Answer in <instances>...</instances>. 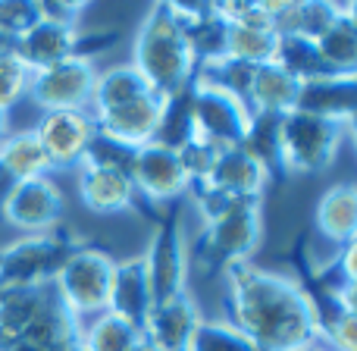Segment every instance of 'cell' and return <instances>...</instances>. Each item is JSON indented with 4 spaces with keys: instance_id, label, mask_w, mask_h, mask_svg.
<instances>
[{
    "instance_id": "1",
    "label": "cell",
    "mask_w": 357,
    "mask_h": 351,
    "mask_svg": "<svg viewBox=\"0 0 357 351\" xmlns=\"http://www.w3.org/2000/svg\"><path fill=\"white\" fill-rule=\"evenodd\" d=\"M226 317L260 351H307L320 342L317 314L295 276L251 264L229 267Z\"/></svg>"
},
{
    "instance_id": "2",
    "label": "cell",
    "mask_w": 357,
    "mask_h": 351,
    "mask_svg": "<svg viewBox=\"0 0 357 351\" xmlns=\"http://www.w3.org/2000/svg\"><path fill=\"white\" fill-rule=\"evenodd\" d=\"M132 66L160 98H173L195 82L197 57L182 3H154L144 13L132 47Z\"/></svg>"
},
{
    "instance_id": "3",
    "label": "cell",
    "mask_w": 357,
    "mask_h": 351,
    "mask_svg": "<svg viewBox=\"0 0 357 351\" xmlns=\"http://www.w3.org/2000/svg\"><path fill=\"white\" fill-rule=\"evenodd\" d=\"M264 239V207L260 201H238L222 216L204 223L201 235L188 251V270L195 267L204 276L226 273L229 267L251 264V254Z\"/></svg>"
},
{
    "instance_id": "4",
    "label": "cell",
    "mask_w": 357,
    "mask_h": 351,
    "mask_svg": "<svg viewBox=\"0 0 357 351\" xmlns=\"http://www.w3.org/2000/svg\"><path fill=\"white\" fill-rule=\"evenodd\" d=\"M113 276H116V260L104 248L79 245L56 270L54 292L75 320L98 317L110 311Z\"/></svg>"
},
{
    "instance_id": "5",
    "label": "cell",
    "mask_w": 357,
    "mask_h": 351,
    "mask_svg": "<svg viewBox=\"0 0 357 351\" xmlns=\"http://www.w3.org/2000/svg\"><path fill=\"white\" fill-rule=\"evenodd\" d=\"M279 135H282V157L289 173H326L339 154L345 119L310 110H289L282 113Z\"/></svg>"
},
{
    "instance_id": "6",
    "label": "cell",
    "mask_w": 357,
    "mask_h": 351,
    "mask_svg": "<svg viewBox=\"0 0 357 351\" xmlns=\"http://www.w3.org/2000/svg\"><path fill=\"white\" fill-rule=\"evenodd\" d=\"M82 241L73 239L66 229L41 235H25L0 251V289H35L50 285L63 260L79 248Z\"/></svg>"
},
{
    "instance_id": "7",
    "label": "cell",
    "mask_w": 357,
    "mask_h": 351,
    "mask_svg": "<svg viewBox=\"0 0 357 351\" xmlns=\"http://www.w3.org/2000/svg\"><path fill=\"white\" fill-rule=\"evenodd\" d=\"M178 210H182V204L163 207V216L154 223L151 248H148V254H144L154 308L182 298L185 283H188V251H185L182 226H178Z\"/></svg>"
},
{
    "instance_id": "8",
    "label": "cell",
    "mask_w": 357,
    "mask_h": 351,
    "mask_svg": "<svg viewBox=\"0 0 357 351\" xmlns=\"http://www.w3.org/2000/svg\"><path fill=\"white\" fill-rule=\"evenodd\" d=\"M98 69L88 57H69L56 66L38 69L29 82V100L41 107V113L54 110H85L91 104Z\"/></svg>"
},
{
    "instance_id": "9",
    "label": "cell",
    "mask_w": 357,
    "mask_h": 351,
    "mask_svg": "<svg viewBox=\"0 0 357 351\" xmlns=\"http://www.w3.org/2000/svg\"><path fill=\"white\" fill-rule=\"evenodd\" d=\"M63 214H66V201H63L60 185L50 176L41 179H25V182H13L6 197L0 201V220L13 229H22L29 235L54 232L60 229Z\"/></svg>"
},
{
    "instance_id": "10",
    "label": "cell",
    "mask_w": 357,
    "mask_h": 351,
    "mask_svg": "<svg viewBox=\"0 0 357 351\" xmlns=\"http://www.w3.org/2000/svg\"><path fill=\"white\" fill-rule=\"evenodd\" d=\"M132 182L138 195L157 210L182 204V197L188 195V176L178 160V151L160 142H148L138 148L135 163H132Z\"/></svg>"
},
{
    "instance_id": "11",
    "label": "cell",
    "mask_w": 357,
    "mask_h": 351,
    "mask_svg": "<svg viewBox=\"0 0 357 351\" xmlns=\"http://www.w3.org/2000/svg\"><path fill=\"white\" fill-rule=\"evenodd\" d=\"M31 129L47 154L50 170H75L85 160V151L98 126L88 117V110H54L41 113V119Z\"/></svg>"
},
{
    "instance_id": "12",
    "label": "cell",
    "mask_w": 357,
    "mask_h": 351,
    "mask_svg": "<svg viewBox=\"0 0 357 351\" xmlns=\"http://www.w3.org/2000/svg\"><path fill=\"white\" fill-rule=\"evenodd\" d=\"M79 197L91 214H123V210H138L144 220L157 223L163 210L151 207L142 195H138L135 182L129 173L104 167H79Z\"/></svg>"
},
{
    "instance_id": "13",
    "label": "cell",
    "mask_w": 357,
    "mask_h": 351,
    "mask_svg": "<svg viewBox=\"0 0 357 351\" xmlns=\"http://www.w3.org/2000/svg\"><path fill=\"white\" fill-rule=\"evenodd\" d=\"M191 104H195V135L216 148H235L241 144L251 123V113L235 98L216 91L210 85L195 82L191 85Z\"/></svg>"
},
{
    "instance_id": "14",
    "label": "cell",
    "mask_w": 357,
    "mask_h": 351,
    "mask_svg": "<svg viewBox=\"0 0 357 351\" xmlns=\"http://www.w3.org/2000/svg\"><path fill=\"white\" fill-rule=\"evenodd\" d=\"M266 173L251 154H248L241 144L226 148L216 157L213 170L201 179V182H191L188 191H213L220 197L229 201H260L266 191Z\"/></svg>"
},
{
    "instance_id": "15",
    "label": "cell",
    "mask_w": 357,
    "mask_h": 351,
    "mask_svg": "<svg viewBox=\"0 0 357 351\" xmlns=\"http://www.w3.org/2000/svg\"><path fill=\"white\" fill-rule=\"evenodd\" d=\"M163 107H167V98H160L157 91H148L107 113H91V119L98 126V132H104V135L116 138L123 144H132V148H142V144L157 138Z\"/></svg>"
},
{
    "instance_id": "16",
    "label": "cell",
    "mask_w": 357,
    "mask_h": 351,
    "mask_svg": "<svg viewBox=\"0 0 357 351\" xmlns=\"http://www.w3.org/2000/svg\"><path fill=\"white\" fill-rule=\"evenodd\" d=\"M82 31L69 29V25L60 22H47V19H38L16 44V57L25 63L29 73H38V69L56 66V63L69 60V57H82Z\"/></svg>"
},
{
    "instance_id": "17",
    "label": "cell",
    "mask_w": 357,
    "mask_h": 351,
    "mask_svg": "<svg viewBox=\"0 0 357 351\" xmlns=\"http://www.w3.org/2000/svg\"><path fill=\"white\" fill-rule=\"evenodd\" d=\"M197 327H201V314H197L191 295L185 292L176 301L157 304L151 311L148 323H144V339L157 351H188Z\"/></svg>"
},
{
    "instance_id": "18",
    "label": "cell",
    "mask_w": 357,
    "mask_h": 351,
    "mask_svg": "<svg viewBox=\"0 0 357 351\" xmlns=\"http://www.w3.org/2000/svg\"><path fill=\"white\" fill-rule=\"evenodd\" d=\"M110 311L144 333V323H148L151 311H154V295H151V279H148L144 254L142 257H129V260H123V264H116Z\"/></svg>"
},
{
    "instance_id": "19",
    "label": "cell",
    "mask_w": 357,
    "mask_h": 351,
    "mask_svg": "<svg viewBox=\"0 0 357 351\" xmlns=\"http://www.w3.org/2000/svg\"><path fill=\"white\" fill-rule=\"evenodd\" d=\"M314 223L333 245L345 248L348 241L357 239V185L339 182L326 188L317 201Z\"/></svg>"
},
{
    "instance_id": "20",
    "label": "cell",
    "mask_w": 357,
    "mask_h": 351,
    "mask_svg": "<svg viewBox=\"0 0 357 351\" xmlns=\"http://www.w3.org/2000/svg\"><path fill=\"white\" fill-rule=\"evenodd\" d=\"M279 123L282 117L279 113H254L248 132L241 138V148L254 157V160L264 167L266 182L270 185H282L289 179L285 170V157H282V135H279Z\"/></svg>"
},
{
    "instance_id": "21",
    "label": "cell",
    "mask_w": 357,
    "mask_h": 351,
    "mask_svg": "<svg viewBox=\"0 0 357 351\" xmlns=\"http://www.w3.org/2000/svg\"><path fill=\"white\" fill-rule=\"evenodd\" d=\"M301 82L295 75H289L279 63H264L254 73V85H251V100H248V113H289L298 107L301 98Z\"/></svg>"
},
{
    "instance_id": "22",
    "label": "cell",
    "mask_w": 357,
    "mask_h": 351,
    "mask_svg": "<svg viewBox=\"0 0 357 351\" xmlns=\"http://www.w3.org/2000/svg\"><path fill=\"white\" fill-rule=\"evenodd\" d=\"M50 292H54V283L35 285V289H0V348L13 345L29 333Z\"/></svg>"
},
{
    "instance_id": "23",
    "label": "cell",
    "mask_w": 357,
    "mask_h": 351,
    "mask_svg": "<svg viewBox=\"0 0 357 351\" xmlns=\"http://www.w3.org/2000/svg\"><path fill=\"white\" fill-rule=\"evenodd\" d=\"M0 170H3L13 182L41 179V176L54 173L41 142H38V135H35V129L10 132V135L0 142Z\"/></svg>"
},
{
    "instance_id": "24",
    "label": "cell",
    "mask_w": 357,
    "mask_h": 351,
    "mask_svg": "<svg viewBox=\"0 0 357 351\" xmlns=\"http://www.w3.org/2000/svg\"><path fill=\"white\" fill-rule=\"evenodd\" d=\"M295 110L323 113V117L348 119L357 113V79H326V82H310L301 88Z\"/></svg>"
},
{
    "instance_id": "25",
    "label": "cell",
    "mask_w": 357,
    "mask_h": 351,
    "mask_svg": "<svg viewBox=\"0 0 357 351\" xmlns=\"http://www.w3.org/2000/svg\"><path fill=\"white\" fill-rule=\"evenodd\" d=\"M273 63H279V66H282L289 75H295L301 85L339 79V75L326 66V60H323L317 41H307V38H301V35L279 38V50H276V60H273Z\"/></svg>"
},
{
    "instance_id": "26",
    "label": "cell",
    "mask_w": 357,
    "mask_h": 351,
    "mask_svg": "<svg viewBox=\"0 0 357 351\" xmlns=\"http://www.w3.org/2000/svg\"><path fill=\"white\" fill-rule=\"evenodd\" d=\"M148 91H151V85L142 79V73H138L132 63L129 66H113V69L98 73L91 107H94V113H107V110H113V107H123Z\"/></svg>"
},
{
    "instance_id": "27",
    "label": "cell",
    "mask_w": 357,
    "mask_h": 351,
    "mask_svg": "<svg viewBox=\"0 0 357 351\" xmlns=\"http://www.w3.org/2000/svg\"><path fill=\"white\" fill-rule=\"evenodd\" d=\"M276 50H279L276 31L226 22V41H222V54L226 57L241 60V63H251V66H264V63L276 60Z\"/></svg>"
},
{
    "instance_id": "28",
    "label": "cell",
    "mask_w": 357,
    "mask_h": 351,
    "mask_svg": "<svg viewBox=\"0 0 357 351\" xmlns=\"http://www.w3.org/2000/svg\"><path fill=\"white\" fill-rule=\"evenodd\" d=\"M142 336H144L142 329L132 327L129 320L116 317L113 311H104L88 327H82L79 348L82 351H132V345Z\"/></svg>"
},
{
    "instance_id": "29",
    "label": "cell",
    "mask_w": 357,
    "mask_h": 351,
    "mask_svg": "<svg viewBox=\"0 0 357 351\" xmlns=\"http://www.w3.org/2000/svg\"><path fill=\"white\" fill-rule=\"evenodd\" d=\"M195 85V82H191ZM191 85L182 88L178 94L167 98V107H163L160 117V129H157L154 142L167 144V148L178 151L182 144H188L195 138V104H191Z\"/></svg>"
},
{
    "instance_id": "30",
    "label": "cell",
    "mask_w": 357,
    "mask_h": 351,
    "mask_svg": "<svg viewBox=\"0 0 357 351\" xmlns=\"http://www.w3.org/2000/svg\"><path fill=\"white\" fill-rule=\"evenodd\" d=\"M317 47L339 79H357V31L345 22V16H339V22L317 41Z\"/></svg>"
},
{
    "instance_id": "31",
    "label": "cell",
    "mask_w": 357,
    "mask_h": 351,
    "mask_svg": "<svg viewBox=\"0 0 357 351\" xmlns=\"http://www.w3.org/2000/svg\"><path fill=\"white\" fill-rule=\"evenodd\" d=\"M138 148L132 144H123L116 138L104 135V132H94L91 144L85 151V167H104V170H119V173H129L132 176V163H135Z\"/></svg>"
},
{
    "instance_id": "32",
    "label": "cell",
    "mask_w": 357,
    "mask_h": 351,
    "mask_svg": "<svg viewBox=\"0 0 357 351\" xmlns=\"http://www.w3.org/2000/svg\"><path fill=\"white\" fill-rule=\"evenodd\" d=\"M29 82L31 73L16 57V50H3L0 54V113L10 117L13 107L29 98Z\"/></svg>"
},
{
    "instance_id": "33",
    "label": "cell",
    "mask_w": 357,
    "mask_h": 351,
    "mask_svg": "<svg viewBox=\"0 0 357 351\" xmlns=\"http://www.w3.org/2000/svg\"><path fill=\"white\" fill-rule=\"evenodd\" d=\"M342 16V3L329 0H298V35L307 41H320Z\"/></svg>"
},
{
    "instance_id": "34",
    "label": "cell",
    "mask_w": 357,
    "mask_h": 351,
    "mask_svg": "<svg viewBox=\"0 0 357 351\" xmlns=\"http://www.w3.org/2000/svg\"><path fill=\"white\" fill-rule=\"evenodd\" d=\"M188 351H260V348L251 345V342H248L238 329L229 327V323L201 320Z\"/></svg>"
},
{
    "instance_id": "35",
    "label": "cell",
    "mask_w": 357,
    "mask_h": 351,
    "mask_svg": "<svg viewBox=\"0 0 357 351\" xmlns=\"http://www.w3.org/2000/svg\"><path fill=\"white\" fill-rule=\"evenodd\" d=\"M38 3L35 0H0V35L16 44L31 25L38 22Z\"/></svg>"
},
{
    "instance_id": "36",
    "label": "cell",
    "mask_w": 357,
    "mask_h": 351,
    "mask_svg": "<svg viewBox=\"0 0 357 351\" xmlns=\"http://www.w3.org/2000/svg\"><path fill=\"white\" fill-rule=\"evenodd\" d=\"M320 339L329 345V351H357V314H348L339 304L335 314L320 320Z\"/></svg>"
},
{
    "instance_id": "37",
    "label": "cell",
    "mask_w": 357,
    "mask_h": 351,
    "mask_svg": "<svg viewBox=\"0 0 357 351\" xmlns=\"http://www.w3.org/2000/svg\"><path fill=\"white\" fill-rule=\"evenodd\" d=\"M222 151H226V148H216V144L204 142V138H197V135L191 138L188 144H182V148H178V160H182V167H185L188 185L191 182H201V179L213 170L216 157H220Z\"/></svg>"
},
{
    "instance_id": "38",
    "label": "cell",
    "mask_w": 357,
    "mask_h": 351,
    "mask_svg": "<svg viewBox=\"0 0 357 351\" xmlns=\"http://www.w3.org/2000/svg\"><path fill=\"white\" fill-rule=\"evenodd\" d=\"M88 10V3H60V0H50V3H38V16L47 19V22H60L69 29H79L82 13Z\"/></svg>"
},
{
    "instance_id": "39",
    "label": "cell",
    "mask_w": 357,
    "mask_h": 351,
    "mask_svg": "<svg viewBox=\"0 0 357 351\" xmlns=\"http://www.w3.org/2000/svg\"><path fill=\"white\" fill-rule=\"evenodd\" d=\"M320 270L342 273V283H345V285H357V239L348 241V245L342 248L339 257H335L329 267H320Z\"/></svg>"
},
{
    "instance_id": "40",
    "label": "cell",
    "mask_w": 357,
    "mask_h": 351,
    "mask_svg": "<svg viewBox=\"0 0 357 351\" xmlns=\"http://www.w3.org/2000/svg\"><path fill=\"white\" fill-rule=\"evenodd\" d=\"M0 351H47V348L35 345V342H25V339H19V342H13V345H3Z\"/></svg>"
},
{
    "instance_id": "41",
    "label": "cell",
    "mask_w": 357,
    "mask_h": 351,
    "mask_svg": "<svg viewBox=\"0 0 357 351\" xmlns=\"http://www.w3.org/2000/svg\"><path fill=\"white\" fill-rule=\"evenodd\" d=\"M342 16H345V22L357 31V0L354 3H342Z\"/></svg>"
},
{
    "instance_id": "42",
    "label": "cell",
    "mask_w": 357,
    "mask_h": 351,
    "mask_svg": "<svg viewBox=\"0 0 357 351\" xmlns=\"http://www.w3.org/2000/svg\"><path fill=\"white\" fill-rule=\"evenodd\" d=\"M345 132L354 138V144H357V113H351V117L345 119Z\"/></svg>"
},
{
    "instance_id": "43",
    "label": "cell",
    "mask_w": 357,
    "mask_h": 351,
    "mask_svg": "<svg viewBox=\"0 0 357 351\" xmlns=\"http://www.w3.org/2000/svg\"><path fill=\"white\" fill-rule=\"evenodd\" d=\"M132 351H157V348L151 345V342H148V339H144V336H142V339H138L135 345H132Z\"/></svg>"
},
{
    "instance_id": "44",
    "label": "cell",
    "mask_w": 357,
    "mask_h": 351,
    "mask_svg": "<svg viewBox=\"0 0 357 351\" xmlns=\"http://www.w3.org/2000/svg\"><path fill=\"white\" fill-rule=\"evenodd\" d=\"M10 135V129H6V113H0V142Z\"/></svg>"
},
{
    "instance_id": "45",
    "label": "cell",
    "mask_w": 357,
    "mask_h": 351,
    "mask_svg": "<svg viewBox=\"0 0 357 351\" xmlns=\"http://www.w3.org/2000/svg\"><path fill=\"white\" fill-rule=\"evenodd\" d=\"M307 351H326V348H320V345H314V348H307Z\"/></svg>"
}]
</instances>
